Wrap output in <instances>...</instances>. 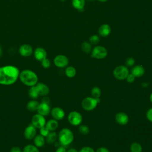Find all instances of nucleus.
I'll use <instances>...</instances> for the list:
<instances>
[{
    "instance_id": "nucleus-1",
    "label": "nucleus",
    "mask_w": 152,
    "mask_h": 152,
    "mask_svg": "<svg viewBox=\"0 0 152 152\" xmlns=\"http://www.w3.org/2000/svg\"><path fill=\"white\" fill-rule=\"evenodd\" d=\"M20 71L18 67L12 65L0 66V85L11 86L19 79Z\"/></svg>"
},
{
    "instance_id": "nucleus-2",
    "label": "nucleus",
    "mask_w": 152,
    "mask_h": 152,
    "mask_svg": "<svg viewBox=\"0 0 152 152\" xmlns=\"http://www.w3.org/2000/svg\"><path fill=\"white\" fill-rule=\"evenodd\" d=\"M19 80L22 84L28 87L35 86L39 82V77L37 74L29 69H25L20 71Z\"/></svg>"
},
{
    "instance_id": "nucleus-3",
    "label": "nucleus",
    "mask_w": 152,
    "mask_h": 152,
    "mask_svg": "<svg viewBox=\"0 0 152 152\" xmlns=\"http://www.w3.org/2000/svg\"><path fill=\"white\" fill-rule=\"evenodd\" d=\"M74 138V133L68 128L61 129L58 134V141L61 145L64 147H66L71 144L73 142Z\"/></svg>"
},
{
    "instance_id": "nucleus-4",
    "label": "nucleus",
    "mask_w": 152,
    "mask_h": 152,
    "mask_svg": "<svg viewBox=\"0 0 152 152\" xmlns=\"http://www.w3.org/2000/svg\"><path fill=\"white\" fill-rule=\"evenodd\" d=\"M100 102V99H95L93 97H86L81 101V107L86 111L94 110Z\"/></svg>"
},
{
    "instance_id": "nucleus-5",
    "label": "nucleus",
    "mask_w": 152,
    "mask_h": 152,
    "mask_svg": "<svg viewBox=\"0 0 152 152\" xmlns=\"http://www.w3.org/2000/svg\"><path fill=\"white\" fill-rule=\"evenodd\" d=\"M129 74L128 68L125 65H118L113 71L114 77L118 80H124Z\"/></svg>"
},
{
    "instance_id": "nucleus-6",
    "label": "nucleus",
    "mask_w": 152,
    "mask_h": 152,
    "mask_svg": "<svg viewBox=\"0 0 152 152\" xmlns=\"http://www.w3.org/2000/svg\"><path fill=\"white\" fill-rule=\"evenodd\" d=\"M107 55V50L103 46L97 45L93 48L91 52V56L97 59L105 58Z\"/></svg>"
},
{
    "instance_id": "nucleus-7",
    "label": "nucleus",
    "mask_w": 152,
    "mask_h": 152,
    "mask_svg": "<svg viewBox=\"0 0 152 152\" xmlns=\"http://www.w3.org/2000/svg\"><path fill=\"white\" fill-rule=\"evenodd\" d=\"M67 119L68 122L73 126H79L83 121L81 114L76 110L70 112L68 115Z\"/></svg>"
},
{
    "instance_id": "nucleus-8",
    "label": "nucleus",
    "mask_w": 152,
    "mask_h": 152,
    "mask_svg": "<svg viewBox=\"0 0 152 152\" xmlns=\"http://www.w3.org/2000/svg\"><path fill=\"white\" fill-rule=\"evenodd\" d=\"M46 120L45 116L39 113L34 114L31 119V124L36 128L40 129L45 126Z\"/></svg>"
},
{
    "instance_id": "nucleus-9",
    "label": "nucleus",
    "mask_w": 152,
    "mask_h": 152,
    "mask_svg": "<svg viewBox=\"0 0 152 152\" xmlns=\"http://www.w3.org/2000/svg\"><path fill=\"white\" fill-rule=\"evenodd\" d=\"M53 64L58 68H65L68 65L69 59L66 56L59 54L54 58Z\"/></svg>"
},
{
    "instance_id": "nucleus-10",
    "label": "nucleus",
    "mask_w": 152,
    "mask_h": 152,
    "mask_svg": "<svg viewBox=\"0 0 152 152\" xmlns=\"http://www.w3.org/2000/svg\"><path fill=\"white\" fill-rule=\"evenodd\" d=\"M33 47L27 43L21 45L18 48V53L23 57H29L33 53Z\"/></svg>"
},
{
    "instance_id": "nucleus-11",
    "label": "nucleus",
    "mask_w": 152,
    "mask_h": 152,
    "mask_svg": "<svg viewBox=\"0 0 152 152\" xmlns=\"http://www.w3.org/2000/svg\"><path fill=\"white\" fill-rule=\"evenodd\" d=\"M37 135V129L31 124L27 125L23 132L24 138L27 140H33L34 137Z\"/></svg>"
},
{
    "instance_id": "nucleus-12",
    "label": "nucleus",
    "mask_w": 152,
    "mask_h": 152,
    "mask_svg": "<svg viewBox=\"0 0 152 152\" xmlns=\"http://www.w3.org/2000/svg\"><path fill=\"white\" fill-rule=\"evenodd\" d=\"M50 115L53 119L58 121L62 120L65 117V113L63 109L60 107L56 106L53 107L50 110Z\"/></svg>"
},
{
    "instance_id": "nucleus-13",
    "label": "nucleus",
    "mask_w": 152,
    "mask_h": 152,
    "mask_svg": "<svg viewBox=\"0 0 152 152\" xmlns=\"http://www.w3.org/2000/svg\"><path fill=\"white\" fill-rule=\"evenodd\" d=\"M33 56L35 59L41 62L42 60L47 58V52L42 47H37L33 50Z\"/></svg>"
},
{
    "instance_id": "nucleus-14",
    "label": "nucleus",
    "mask_w": 152,
    "mask_h": 152,
    "mask_svg": "<svg viewBox=\"0 0 152 152\" xmlns=\"http://www.w3.org/2000/svg\"><path fill=\"white\" fill-rule=\"evenodd\" d=\"M50 110L51 108L50 106V103L41 102H40L38 107L37 113L45 117L50 113Z\"/></svg>"
},
{
    "instance_id": "nucleus-15",
    "label": "nucleus",
    "mask_w": 152,
    "mask_h": 152,
    "mask_svg": "<svg viewBox=\"0 0 152 152\" xmlns=\"http://www.w3.org/2000/svg\"><path fill=\"white\" fill-rule=\"evenodd\" d=\"M115 121L121 125H125L129 122V117L128 115L123 112H118L115 116Z\"/></svg>"
},
{
    "instance_id": "nucleus-16",
    "label": "nucleus",
    "mask_w": 152,
    "mask_h": 152,
    "mask_svg": "<svg viewBox=\"0 0 152 152\" xmlns=\"http://www.w3.org/2000/svg\"><path fill=\"white\" fill-rule=\"evenodd\" d=\"M35 86L38 91L39 96H48V94L49 93V88L46 84L41 82H38L35 85Z\"/></svg>"
},
{
    "instance_id": "nucleus-17",
    "label": "nucleus",
    "mask_w": 152,
    "mask_h": 152,
    "mask_svg": "<svg viewBox=\"0 0 152 152\" xmlns=\"http://www.w3.org/2000/svg\"><path fill=\"white\" fill-rule=\"evenodd\" d=\"M131 73L136 78L142 77L145 73V69L141 65H135L132 66L131 69Z\"/></svg>"
},
{
    "instance_id": "nucleus-18",
    "label": "nucleus",
    "mask_w": 152,
    "mask_h": 152,
    "mask_svg": "<svg viewBox=\"0 0 152 152\" xmlns=\"http://www.w3.org/2000/svg\"><path fill=\"white\" fill-rule=\"evenodd\" d=\"M111 31H112L111 27L107 24H102L98 29V33L99 35L102 37H106L109 36L110 34Z\"/></svg>"
},
{
    "instance_id": "nucleus-19",
    "label": "nucleus",
    "mask_w": 152,
    "mask_h": 152,
    "mask_svg": "<svg viewBox=\"0 0 152 152\" xmlns=\"http://www.w3.org/2000/svg\"><path fill=\"white\" fill-rule=\"evenodd\" d=\"M39 104H40V102H38L37 100L31 99V100L28 101L27 103L26 108L28 111L31 112H37Z\"/></svg>"
},
{
    "instance_id": "nucleus-20",
    "label": "nucleus",
    "mask_w": 152,
    "mask_h": 152,
    "mask_svg": "<svg viewBox=\"0 0 152 152\" xmlns=\"http://www.w3.org/2000/svg\"><path fill=\"white\" fill-rule=\"evenodd\" d=\"M46 140L44 137L40 134H37L33 138V143L35 146L37 148H41L45 144Z\"/></svg>"
},
{
    "instance_id": "nucleus-21",
    "label": "nucleus",
    "mask_w": 152,
    "mask_h": 152,
    "mask_svg": "<svg viewBox=\"0 0 152 152\" xmlns=\"http://www.w3.org/2000/svg\"><path fill=\"white\" fill-rule=\"evenodd\" d=\"M59 123L58 121L54 119H50L46 121L45 126L50 131H55L58 128Z\"/></svg>"
},
{
    "instance_id": "nucleus-22",
    "label": "nucleus",
    "mask_w": 152,
    "mask_h": 152,
    "mask_svg": "<svg viewBox=\"0 0 152 152\" xmlns=\"http://www.w3.org/2000/svg\"><path fill=\"white\" fill-rule=\"evenodd\" d=\"M46 142L49 144L55 143L58 140V134L55 131H50L45 138Z\"/></svg>"
},
{
    "instance_id": "nucleus-23",
    "label": "nucleus",
    "mask_w": 152,
    "mask_h": 152,
    "mask_svg": "<svg viewBox=\"0 0 152 152\" xmlns=\"http://www.w3.org/2000/svg\"><path fill=\"white\" fill-rule=\"evenodd\" d=\"M76 69L73 66H67L65 69V75L70 78L74 77L76 75Z\"/></svg>"
},
{
    "instance_id": "nucleus-24",
    "label": "nucleus",
    "mask_w": 152,
    "mask_h": 152,
    "mask_svg": "<svg viewBox=\"0 0 152 152\" xmlns=\"http://www.w3.org/2000/svg\"><path fill=\"white\" fill-rule=\"evenodd\" d=\"M28 95L31 98V99L37 100L39 98V94L35 86L29 87L28 90Z\"/></svg>"
},
{
    "instance_id": "nucleus-25",
    "label": "nucleus",
    "mask_w": 152,
    "mask_h": 152,
    "mask_svg": "<svg viewBox=\"0 0 152 152\" xmlns=\"http://www.w3.org/2000/svg\"><path fill=\"white\" fill-rule=\"evenodd\" d=\"M71 4L74 8L78 10H81L84 9L86 1L85 0H72Z\"/></svg>"
},
{
    "instance_id": "nucleus-26",
    "label": "nucleus",
    "mask_w": 152,
    "mask_h": 152,
    "mask_svg": "<svg viewBox=\"0 0 152 152\" xmlns=\"http://www.w3.org/2000/svg\"><path fill=\"white\" fill-rule=\"evenodd\" d=\"M81 48L83 52H84L86 53H89L91 52L92 50V47H91V44L89 42H83L81 43Z\"/></svg>"
},
{
    "instance_id": "nucleus-27",
    "label": "nucleus",
    "mask_w": 152,
    "mask_h": 152,
    "mask_svg": "<svg viewBox=\"0 0 152 152\" xmlns=\"http://www.w3.org/2000/svg\"><path fill=\"white\" fill-rule=\"evenodd\" d=\"M130 152H142V147L139 142H132L129 147Z\"/></svg>"
},
{
    "instance_id": "nucleus-28",
    "label": "nucleus",
    "mask_w": 152,
    "mask_h": 152,
    "mask_svg": "<svg viewBox=\"0 0 152 152\" xmlns=\"http://www.w3.org/2000/svg\"><path fill=\"white\" fill-rule=\"evenodd\" d=\"M22 152H40L39 148L35 146L34 144H27L22 150Z\"/></svg>"
},
{
    "instance_id": "nucleus-29",
    "label": "nucleus",
    "mask_w": 152,
    "mask_h": 152,
    "mask_svg": "<svg viewBox=\"0 0 152 152\" xmlns=\"http://www.w3.org/2000/svg\"><path fill=\"white\" fill-rule=\"evenodd\" d=\"M102 94V91L99 87H93L91 90V97L95 99H100Z\"/></svg>"
},
{
    "instance_id": "nucleus-30",
    "label": "nucleus",
    "mask_w": 152,
    "mask_h": 152,
    "mask_svg": "<svg viewBox=\"0 0 152 152\" xmlns=\"http://www.w3.org/2000/svg\"><path fill=\"white\" fill-rule=\"evenodd\" d=\"M79 132L83 135H87L89 132V128L86 125H80L78 128Z\"/></svg>"
},
{
    "instance_id": "nucleus-31",
    "label": "nucleus",
    "mask_w": 152,
    "mask_h": 152,
    "mask_svg": "<svg viewBox=\"0 0 152 152\" xmlns=\"http://www.w3.org/2000/svg\"><path fill=\"white\" fill-rule=\"evenodd\" d=\"M100 41V37L97 34L91 35L89 38V42L91 45H97Z\"/></svg>"
},
{
    "instance_id": "nucleus-32",
    "label": "nucleus",
    "mask_w": 152,
    "mask_h": 152,
    "mask_svg": "<svg viewBox=\"0 0 152 152\" xmlns=\"http://www.w3.org/2000/svg\"><path fill=\"white\" fill-rule=\"evenodd\" d=\"M41 65L42 66L43 68H45V69H47V68H49L50 65H51V62H50V61L48 59V58H45L43 60H42L41 62Z\"/></svg>"
},
{
    "instance_id": "nucleus-33",
    "label": "nucleus",
    "mask_w": 152,
    "mask_h": 152,
    "mask_svg": "<svg viewBox=\"0 0 152 152\" xmlns=\"http://www.w3.org/2000/svg\"><path fill=\"white\" fill-rule=\"evenodd\" d=\"M50 132V131L45 126L39 129V133H40L39 134H40L41 135H42L45 138H46L47 137V135L49 134V133Z\"/></svg>"
},
{
    "instance_id": "nucleus-34",
    "label": "nucleus",
    "mask_w": 152,
    "mask_h": 152,
    "mask_svg": "<svg viewBox=\"0 0 152 152\" xmlns=\"http://www.w3.org/2000/svg\"><path fill=\"white\" fill-rule=\"evenodd\" d=\"M135 64V59L132 57H128L125 60V66L127 67H132Z\"/></svg>"
},
{
    "instance_id": "nucleus-35",
    "label": "nucleus",
    "mask_w": 152,
    "mask_h": 152,
    "mask_svg": "<svg viewBox=\"0 0 152 152\" xmlns=\"http://www.w3.org/2000/svg\"><path fill=\"white\" fill-rule=\"evenodd\" d=\"M78 152H96V151L93 148H91L90 147L86 146V147H83V148H81Z\"/></svg>"
},
{
    "instance_id": "nucleus-36",
    "label": "nucleus",
    "mask_w": 152,
    "mask_h": 152,
    "mask_svg": "<svg viewBox=\"0 0 152 152\" xmlns=\"http://www.w3.org/2000/svg\"><path fill=\"white\" fill-rule=\"evenodd\" d=\"M135 78H136V77H135L133 74H132L131 73H129V74L128 75V76H127V77L126 78L125 80H126V81H127L128 83H132L134 82V81H135Z\"/></svg>"
},
{
    "instance_id": "nucleus-37",
    "label": "nucleus",
    "mask_w": 152,
    "mask_h": 152,
    "mask_svg": "<svg viewBox=\"0 0 152 152\" xmlns=\"http://www.w3.org/2000/svg\"><path fill=\"white\" fill-rule=\"evenodd\" d=\"M146 117L148 121H149L150 122H152V107L148 109V110L146 112Z\"/></svg>"
},
{
    "instance_id": "nucleus-38",
    "label": "nucleus",
    "mask_w": 152,
    "mask_h": 152,
    "mask_svg": "<svg viewBox=\"0 0 152 152\" xmlns=\"http://www.w3.org/2000/svg\"><path fill=\"white\" fill-rule=\"evenodd\" d=\"M10 152H22V150L18 146H14L10 149Z\"/></svg>"
},
{
    "instance_id": "nucleus-39",
    "label": "nucleus",
    "mask_w": 152,
    "mask_h": 152,
    "mask_svg": "<svg viewBox=\"0 0 152 152\" xmlns=\"http://www.w3.org/2000/svg\"><path fill=\"white\" fill-rule=\"evenodd\" d=\"M95 151L96 152H110L109 150L104 147H100L98 148Z\"/></svg>"
},
{
    "instance_id": "nucleus-40",
    "label": "nucleus",
    "mask_w": 152,
    "mask_h": 152,
    "mask_svg": "<svg viewBox=\"0 0 152 152\" xmlns=\"http://www.w3.org/2000/svg\"><path fill=\"white\" fill-rule=\"evenodd\" d=\"M55 152H66V150L65 147L60 145L59 147H57Z\"/></svg>"
},
{
    "instance_id": "nucleus-41",
    "label": "nucleus",
    "mask_w": 152,
    "mask_h": 152,
    "mask_svg": "<svg viewBox=\"0 0 152 152\" xmlns=\"http://www.w3.org/2000/svg\"><path fill=\"white\" fill-rule=\"evenodd\" d=\"M66 152H78L77 150L74 148H70L66 150Z\"/></svg>"
},
{
    "instance_id": "nucleus-42",
    "label": "nucleus",
    "mask_w": 152,
    "mask_h": 152,
    "mask_svg": "<svg viewBox=\"0 0 152 152\" xmlns=\"http://www.w3.org/2000/svg\"><path fill=\"white\" fill-rule=\"evenodd\" d=\"M148 85H149L148 83H147V82H143V83H142V86L143 87H145V88H146L147 87H148Z\"/></svg>"
},
{
    "instance_id": "nucleus-43",
    "label": "nucleus",
    "mask_w": 152,
    "mask_h": 152,
    "mask_svg": "<svg viewBox=\"0 0 152 152\" xmlns=\"http://www.w3.org/2000/svg\"><path fill=\"white\" fill-rule=\"evenodd\" d=\"M149 100L150 101V102L152 103V93H151V94H150V97H149Z\"/></svg>"
},
{
    "instance_id": "nucleus-44",
    "label": "nucleus",
    "mask_w": 152,
    "mask_h": 152,
    "mask_svg": "<svg viewBox=\"0 0 152 152\" xmlns=\"http://www.w3.org/2000/svg\"><path fill=\"white\" fill-rule=\"evenodd\" d=\"M2 49L1 46H0V58H1V56L2 55Z\"/></svg>"
},
{
    "instance_id": "nucleus-45",
    "label": "nucleus",
    "mask_w": 152,
    "mask_h": 152,
    "mask_svg": "<svg viewBox=\"0 0 152 152\" xmlns=\"http://www.w3.org/2000/svg\"><path fill=\"white\" fill-rule=\"evenodd\" d=\"M98 1L101 2H106L107 0H98Z\"/></svg>"
}]
</instances>
